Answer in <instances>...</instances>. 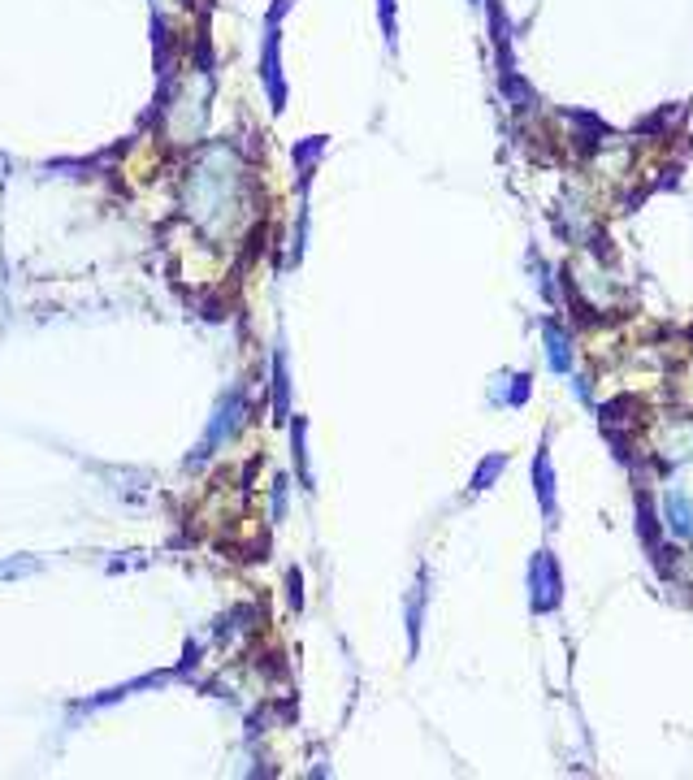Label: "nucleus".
<instances>
[{
    "mask_svg": "<svg viewBox=\"0 0 693 780\" xmlns=\"http://www.w3.org/2000/svg\"><path fill=\"white\" fill-rule=\"evenodd\" d=\"M239 178H243V169H239L234 148H213L187 178V213L204 230L221 234L239 217Z\"/></svg>",
    "mask_w": 693,
    "mask_h": 780,
    "instance_id": "obj_1",
    "label": "nucleus"
},
{
    "mask_svg": "<svg viewBox=\"0 0 693 780\" xmlns=\"http://www.w3.org/2000/svg\"><path fill=\"white\" fill-rule=\"evenodd\" d=\"M533 585H538V598H533L538 607L559 603V572L551 568V559H538V564H533Z\"/></svg>",
    "mask_w": 693,
    "mask_h": 780,
    "instance_id": "obj_2",
    "label": "nucleus"
},
{
    "mask_svg": "<svg viewBox=\"0 0 693 780\" xmlns=\"http://www.w3.org/2000/svg\"><path fill=\"white\" fill-rule=\"evenodd\" d=\"M668 529L676 533V538H693V507L681 490H672L668 494Z\"/></svg>",
    "mask_w": 693,
    "mask_h": 780,
    "instance_id": "obj_3",
    "label": "nucleus"
},
{
    "mask_svg": "<svg viewBox=\"0 0 693 780\" xmlns=\"http://www.w3.org/2000/svg\"><path fill=\"white\" fill-rule=\"evenodd\" d=\"M546 343H551V351H546V356H551V364H555L559 373H564V369H568V343H564V334H559V330H546Z\"/></svg>",
    "mask_w": 693,
    "mask_h": 780,
    "instance_id": "obj_4",
    "label": "nucleus"
},
{
    "mask_svg": "<svg viewBox=\"0 0 693 780\" xmlns=\"http://www.w3.org/2000/svg\"><path fill=\"white\" fill-rule=\"evenodd\" d=\"M538 494H542V507L551 512V464H546V455H538Z\"/></svg>",
    "mask_w": 693,
    "mask_h": 780,
    "instance_id": "obj_5",
    "label": "nucleus"
}]
</instances>
